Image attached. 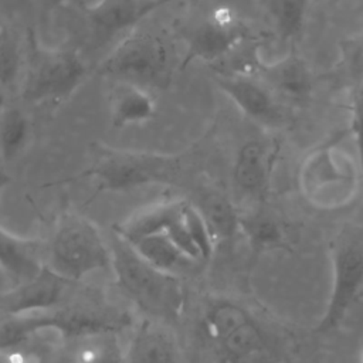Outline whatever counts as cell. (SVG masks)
I'll list each match as a JSON object with an SVG mask.
<instances>
[{
  "label": "cell",
  "mask_w": 363,
  "mask_h": 363,
  "mask_svg": "<svg viewBox=\"0 0 363 363\" xmlns=\"http://www.w3.org/2000/svg\"><path fill=\"white\" fill-rule=\"evenodd\" d=\"M45 6L48 7H57V6H67V4H74L77 7H81L84 10V7L86 6L85 0H43Z\"/></svg>",
  "instance_id": "obj_29"
},
{
  "label": "cell",
  "mask_w": 363,
  "mask_h": 363,
  "mask_svg": "<svg viewBox=\"0 0 363 363\" xmlns=\"http://www.w3.org/2000/svg\"><path fill=\"white\" fill-rule=\"evenodd\" d=\"M186 201L187 200L182 199L166 200L139 210L128 220L116 225V237L128 244H132L145 237L166 233L170 224L180 217Z\"/></svg>",
  "instance_id": "obj_15"
},
{
  "label": "cell",
  "mask_w": 363,
  "mask_h": 363,
  "mask_svg": "<svg viewBox=\"0 0 363 363\" xmlns=\"http://www.w3.org/2000/svg\"><path fill=\"white\" fill-rule=\"evenodd\" d=\"M269 16L282 41L292 40L303 27L308 0H269Z\"/></svg>",
  "instance_id": "obj_23"
},
{
  "label": "cell",
  "mask_w": 363,
  "mask_h": 363,
  "mask_svg": "<svg viewBox=\"0 0 363 363\" xmlns=\"http://www.w3.org/2000/svg\"><path fill=\"white\" fill-rule=\"evenodd\" d=\"M177 359L173 336L152 320L139 325L125 352V363H177Z\"/></svg>",
  "instance_id": "obj_17"
},
{
  "label": "cell",
  "mask_w": 363,
  "mask_h": 363,
  "mask_svg": "<svg viewBox=\"0 0 363 363\" xmlns=\"http://www.w3.org/2000/svg\"><path fill=\"white\" fill-rule=\"evenodd\" d=\"M146 262L155 268L176 275L183 267L193 262L173 244L166 233L155 234L129 244Z\"/></svg>",
  "instance_id": "obj_21"
},
{
  "label": "cell",
  "mask_w": 363,
  "mask_h": 363,
  "mask_svg": "<svg viewBox=\"0 0 363 363\" xmlns=\"http://www.w3.org/2000/svg\"><path fill=\"white\" fill-rule=\"evenodd\" d=\"M194 206L207 223L216 244L230 240L240 231V213L223 191L203 189Z\"/></svg>",
  "instance_id": "obj_18"
},
{
  "label": "cell",
  "mask_w": 363,
  "mask_h": 363,
  "mask_svg": "<svg viewBox=\"0 0 363 363\" xmlns=\"http://www.w3.org/2000/svg\"><path fill=\"white\" fill-rule=\"evenodd\" d=\"M23 58L20 43L14 31L7 27H0V86L11 89L21 72Z\"/></svg>",
  "instance_id": "obj_25"
},
{
  "label": "cell",
  "mask_w": 363,
  "mask_h": 363,
  "mask_svg": "<svg viewBox=\"0 0 363 363\" xmlns=\"http://www.w3.org/2000/svg\"><path fill=\"white\" fill-rule=\"evenodd\" d=\"M30 132L27 116L17 108L9 106L0 118V156L13 160L24 147Z\"/></svg>",
  "instance_id": "obj_22"
},
{
  "label": "cell",
  "mask_w": 363,
  "mask_h": 363,
  "mask_svg": "<svg viewBox=\"0 0 363 363\" xmlns=\"http://www.w3.org/2000/svg\"><path fill=\"white\" fill-rule=\"evenodd\" d=\"M69 284L72 282L65 281L45 265L33 279L0 294V313L20 316L50 311L62 301Z\"/></svg>",
  "instance_id": "obj_10"
},
{
  "label": "cell",
  "mask_w": 363,
  "mask_h": 363,
  "mask_svg": "<svg viewBox=\"0 0 363 363\" xmlns=\"http://www.w3.org/2000/svg\"><path fill=\"white\" fill-rule=\"evenodd\" d=\"M346 58L350 67L357 72V79L363 75V34L346 44Z\"/></svg>",
  "instance_id": "obj_28"
},
{
  "label": "cell",
  "mask_w": 363,
  "mask_h": 363,
  "mask_svg": "<svg viewBox=\"0 0 363 363\" xmlns=\"http://www.w3.org/2000/svg\"><path fill=\"white\" fill-rule=\"evenodd\" d=\"M111 250L116 281L135 302L159 318H177L182 313L184 291L176 275L146 262L119 237Z\"/></svg>",
  "instance_id": "obj_5"
},
{
  "label": "cell",
  "mask_w": 363,
  "mask_h": 363,
  "mask_svg": "<svg viewBox=\"0 0 363 363\" xmlns=\"http://www.w3.org/2000/svg\"><path fill=\"white\" fill-rule=\"evenodd\" d=\"M245 28L235 14L227 7L214 9L204 21L184 35L186 52L180 62L184 69L191 61L218 62L242 43Z\"/></svg>",
  "instance_id": "obj_8"
},
{
  "label": "cell",
  "mask_w": 363,
  "mask_h": 363,
  "mask_svg": "<svg viewBox=\"0 0 363 363\" xmlns=\"http://www.w3.org/2000/svg\"><path fill=\"white\" fill-rule=\"evenodd\" d=\"M174 64L173 47L163 34L136 27L102 61L99 72L113 81L164 89L172 82Z\"/></svg>",
  "instance_id": "obj_2"
},
{
  "label": "cell",
  "mask_w": 363,
  "mask_h": 363,
  "mask_svg": "<svg viewBox=\"0 0 363 363\" xmlns=\"http://www.w3.org/2000/svg\"><path fill=\"white\" fill-rule=\"evenodd\" d=\"M350 132L353 133L360 169L363 170V75L357 79L350 98Z\"/></svg>",
  "instance_id": "obj_27"
},
{
  "label": "cell",
  "mask_w": 363,
  "mask_h": 363,
  "mask_svg": "<svg viewBox=\"0 0 363 363\" xmlns=\"http://www.w3.org/2000/svg\"><path fill=\"white\" fill-rule=\"evenodd\" d=\"M174 0H98L84 7L85 17L98 37L108 38L139 27L142 20Z\"/></svg>",
  "instance_id": "obj_11"
},
{
  "label": "cell",
  "mask_w": 363,
  "mask_h": 363,
  "mask_svg": "<svg viewBox=\"0 0 363 363\" xmlns=\"http://www.w3.org/2000/svg\"><path fill=\"white\" fill-rule=\"evenodd\" d=\"M261 81L279 99L299 104L311 94V75L306 65L294 54L282 55L274 61L257 60Z\"/></svg>",
  "instance_id": "obj_14"
},
{
  "label": "cell",
  "mask_w": 363,
  "mask_h": 363,
  "mask_svg": "<svg viewBox=\"0 0 363 363\" xmlns=\"http://www.w3.org/2000/svg\"><path fill=\"white\" fill-rule=\"evenodd\" d=\"M250 312L230 299H216L210 302L204 312V329L210 339L221 345L234 332L251 322Z\"/></svg>",
  "instance_id": "obj_19"
},
{
  "label": "cell",
  "mask_w": 363,
  "mask_h": 363,
  "mask_svg": "<svg viewBox=\"0 0 363 363\" xmlns=\"http://www.w3.org/2000/svg\"><path fill=\"white\" fill-rule=\"evenodd\" d=\"M183 221H184V225H186L193 242L196 244V247L201 255V259L203 261L208 259L214 251L216 242L213 240V235H211L208 225L204 221L203 216L196 208V206L190 201H186V204H184Z\"/></svg>",
  "instance_id": "obj_26"
},
{
  "label": "cell",
  "mask_w": 363,
  "mask_h": 363,
  "mask_svg": "<svg viewBox=\"0 0 363 363\" xmlns=\"http://www.w3.org/2000/svg\"><path fill=\"white\" fill-rule=\"evenodd\" d=\"M333 281L326 312L319 323L320 332L335 329L347 313L363 286V227L343 225L330 247Z\"/></svg>",
  "instance_id": "obj_7"
},
{
  "label": "cell",
  "mask_w": 363,
  "mask_h": 363,
  "mask_svg": "<svg viewBox=\"0 0 363 363\" xmlns=\"http://www.w3.org/2000/svg\"><path fill=\"white\" fill-rule=\"evenodd\" d=\"M299 189L308 203L319 210H336L352 203L360 186L354 159L336 142L312 149L301 162Z\"/></svg>",
  "instance_id": "obj_4"
},
{
  "label": "cell",
  "mask_w": 363,
  "mask_h": 363,
  "mask_svg": "<svg viewBox=\"0 0 363 363\" xmlns=\"http://www.w3.org/2000/svg\"><path fill=\"white\" fill-rule=\"evenodd\" d=\"M6 108H7V106H6V89L0 86V118H1V115L4 113Z\"/></svg>",
  "instance_id": "obj_30"
},
{
  "label": "cell",
  "mask_w": 363,
  "mask_h": 363,
  "mask_svg": "<svg viewBox=\"0 0 363 363\" xmlns=\"http://www.w3.org/2000/svg\"><path fill=\"white\" fill-rule=\"evenodd\" d=\"M216 84L251 121L265 128H277L284 122L279 99L258 78L247 72L217 71Z\"/></svg>",
  "instance_id": "obj_9"
},
{
  "label": "cell",
  "mask_w": 363,
  "mask_h": 363,
  "mask_svg": "<svg viewBox=\"0 0 363 363\" xmlns=\"http://www.w3.org/2000/svg\"><path fill=\"white\" fill-rule=\"evenodd\" d=\"M240 231L254 248L274 247L282 241V230L278 223L259 211L240 213Z\"/></svg>",
  "instance_id": "obj_24"
},
{
  "label": "cell",
  "mask_w": 363,
  "mask_h": 363,
  "mask_svg": "<svg viewBox=\"0 0 363 363\" xmlns=\"http://www.w3.org/2000/svg\"><path fill=\"white\" fill-rule=\"evenodd\" d=\"M45 265L74 284L94 272L112 269V250L89 218L67 213L58 220L47 245Z\"/></svg>",
  "instance_id": "obj_3"
},
{
  "label": "cell",
  "mask_w": 363,
  "mask_h": 363,
  "mask_svg": "<svg viewBox=\"0 0 363 363\" xmlns=\"http://www.w3.org/2000/svg\"><path fill=\"white\" fill-rule=\"evenodd\" d=\"M190 152H153L94 145L85 174L101 190L123 191L152 184L182 183Z\"/></svg>",
  "instance_id": "obj_1"
},
{
  "label": "cell",
  "mask_w": 363,
  "mask_h": 363,
  "mask_svg": "<svg viewBox=\"0 0 363 363\" xmlns=\"http://www.w3.org/2000/svg\"><path fill=\"white\" fill-rule=\"evenodd\" d=\"M111 121L115 128L140 125L150 121L156 104L149 89L123 81H115L111 89Z\"/></svg>",
  "instance_id": "obj_16"
},
{
  "label": "cell",
  "mask_w": 363,
  "mask_h": 363,
  "mask_svg": "<svg viewBox=\"0 0 363 363\" xmlns=\"http://www.w3.org/2000/svg\"><path fill=\"white\" fill-rule=\"evenodd\" d=\"M62 363H125V353L113 332H106L74 339Z\"/></svg>",
  "instance_id": "obj_20"
},
{
  "label": "cell",
  "mask_w": 363,
  "mask_h": 363,
  "mask_svg": "<svg viewBox=\"0 0 363 363\" xmlns=\"http://www.w3.org/2000/svg\"><path fill=\"white\" fill-rule=\"evenodd\" d=\"M45 255L43 241L17 237L0 225V267L16 285L37 277L45 267Z\"/></svg>",
  "instance_id": "obj_13"
},
{
  "label": "cell",
  "mask_w": 363,
  "mask_h": 363,
  "mask_svg": "<svg viewBox=\"0 0 363 363\" xmlns=\"http://www.w3.org/2000/svg\"><path fill=\"white\" fill-rule=\"evenodd\" d=\"M86 72V64L77 50L48 48L31 37L23 99L28 104L65 99L81 85Z\"/></svg>",
  "instance_id": "obj_6"
},
{
  "label": "cell",
  "mask_w": 363,
  "mask_h": 363,
  "mask_svg": "<svg viewBox=\"0 0 363 363\" xmlns=\"http://www.w3.org/2000/svg\"><path fill=\"white\" fill-rule=\"evenodd\" d=\"M277 152V146L257 139L245 142L238 149L233 166V177L242 194L257 200H262L267 196Z\"/></svg>",
  "instance_id": "obj_12"
},
{
  "label": "cell",
  "mask_w": 363,
  "mask_h": 363,
  "mask_svg": "<svg viewBox=\"0 0 363 363\" xmlns=\"http://www.w3.org/2000/svg\"><path fill=\"white\" fill-rule=\"evenodd\" d=\"M9 182H10V177L4 172L0 170V196H1L3 190L6 189V186L9 184Z\"/></svg>",
  "instance_id": "obj_31"
}]
</instances>
